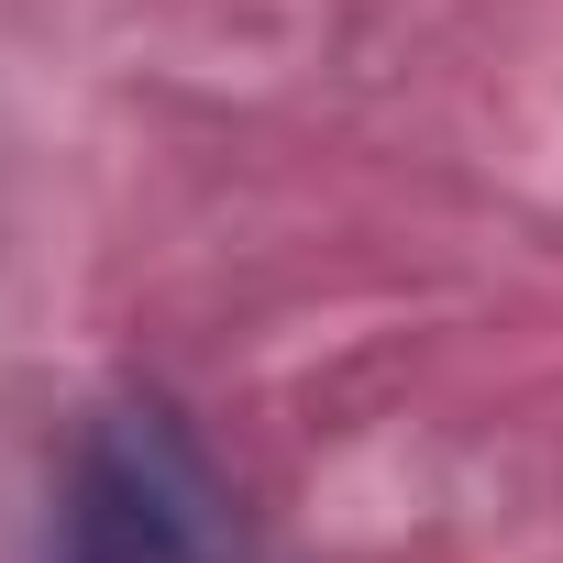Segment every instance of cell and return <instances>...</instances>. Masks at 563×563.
<instances>
[{
  "label": "cell",
  "mask_w": 563,
  "mask_h": 563,
  "mask_svg": "<svg viewBox=\"0 0 563 563\" xmlns=\"http://www.w3.org/2000/svg\"><path fill=\"white\" fill-rule=\"evenodd\" d=\"M56 563H221V486L166 409H111L56 497Z\"/></svg>",
  "instance_id": "1"
}]
</instances>
